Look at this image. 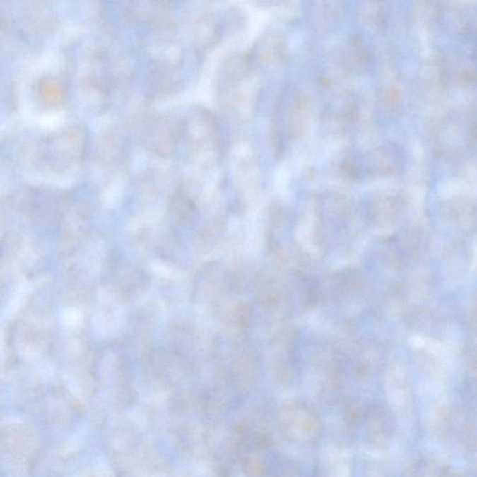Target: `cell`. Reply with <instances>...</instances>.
<instances>
[{"instance_id": "1", "label": "cell", "mask_w": 477, "mask_h": 477, "mask_svg": "<svg viewBox=\"0 0 477 477\" xmlns=\"http://www.w3.org/2000/svg\"><path fill=\"white\" fill-rule=\"evenodd\" d=\"M281 414V427L283 432L293 440L311 442L318 437L321 424L317 414L307 408H295Z\"/></svg>"}, {"instance_id": "2", "label": "cell", "mask_w": 477, "mask_h": 477, "mask_svg": "<svg viewBox=\"0 0 477 477\" xmlns=\"http://www.w3.org/2000/svg\"><path fill=\"white\" fill-rule=\"evenodd\" d=\"M285 133L291 140L301 139L308 131L312 118L310 99L300 92H294L285 107Z\"/></svg>"}, {"instance_id": "3", "label": "cell", "mask_w": 477, "mask_h": 477, "mask_svg": "<svg viewBox=\"0 0 477 477\" xmlns=\"http://www.w3.org/2000/svg\"><path fill=\"white\" fill-rule=\"evenodd\" d=\"M371 61L370 52L361 37L358 35L351 36L342 57L346 72L353 76L361 75L370 69Z\"/></svg>"}, {"instance_id": "4", "label": "cell", "mask_w": 477, "mask_h": 477, "mask_svg": "<svg viewBox=\"0 0 477 477\" xmlns=\"http://www.w3.org/2000/svg\"><path fill=\"white\" fill-rule=\"evenodd\" d=\"M326 112V119L330 124L338 128L347 127L356 118V99L352 93L345 90L330 102Z\"/></svg>"}, {"instance_id": "5", "label": "cell", "mask_w": 477, "mask_h": 477, "mask_svg": "<svg viewBox=\"0 0 477 477\" xmlns=\"http://www.w3.org/2000/svg\"><path fill=\"white\" fill-rule=\"evenodd\" d=\"M257 55L265 66H283L288 59V47L285 37L276 33L268 35L260 43Z\"/></svg>"}, {"instance_id": "6", "label": "cell", "mask_w": 477, "mask_h": 477, "mask_svg": "<svg viewBox=\"0 0 477 477\" xmlns=\"http://www.w3.org/2000/svg\"><path fill=\"white\" fill-rule=\"evenodd\" d=\"M339 167H341L342 174L345 177L351 178V179H358L361 175H364L361 162L358 159H355V158H346V159L342 160Z\"/></svg>"}, {"instance_id": "7", "label": "cell", "mask_w": 477, "mask_h": 477, "mask_svg": "<svg viewBox=\"0 0 477 477\" xmlns=\"http://www.w3.org/2000/svg\"><path fill=\"white\" fill-rule=\"evenodd\" d=\"M245 471L248 473V475L257 477L262 476L266 471V464L261 461V459L253 458L247 459L245 461Z\"/></svg>"}]
</instances>
